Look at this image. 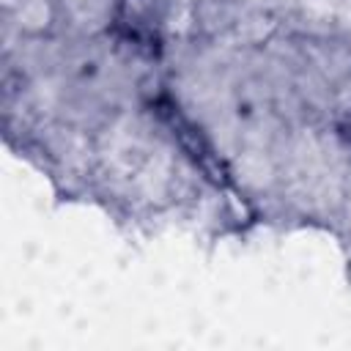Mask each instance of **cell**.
<instances>
[{
  "label": "cell",
  "mask_w": 351,
  "mask_h": 351,
  "mask_svg": "<svg viewBox=\"0 0 351 351\" xmlns=\"http://www.w3.org/2000/svg\"><path fill=\"white\" fill-rule=\"evenodd\" d=\"M159 0H121L115 11L118 33L143 49H154L159 44Z\"/></svg>",
  "instance_id": "obj_2"
},
{
  "label": "cell",
  "mask_w": 351,
  "mask_h": 351,
  "mask_svg": "<svg viewBox=\"0 0 351 351\" xmlns=\"http://www.w3.org/2000/svg\"><path fill=\"white\" fill-rule=\"evenodd\" d=\"M156 112H159V118L167 123V129H170V134L178 140V145L189 154V159H192L214 184L225 186V184H228V170H225L222 159L214 154L211 143L203 137V132H200L170 99H159V101H156Z\"/></svg>",
  "instance_id": "obj_1"
}]
</instances>
